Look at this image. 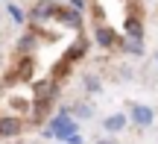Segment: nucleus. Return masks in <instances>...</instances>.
I'll use <instances>...</instances> for the list:
<instances>
[{"mask_svg": "<svg viewBox=\"0 0 158 144\" xmlns=\"http://www.w3.org/2000/svg\"><path fill=\"white\" fill-rule=\"evenodd\" d=\"M111 38H114V35H111V29H97V41H100L102 47H108V44H111Z\"/></svg>", "mask_w": 158, "mask_h": 144, "instance_id": "nucleus-7", "label": "nucleus"}, {"mask_svg": "<svg viewBox=\"0 0 158 144\" xmlns=\"http://www.w3.org/2000/svg\"><path fill=\"white\" fill-rule=\"evenodd\" d=\"M9 15H12V21H15V24H21V21H23V12L18 9V6H12V3H9Z\"/></svg>", "mask_w": 158, "mask_h": 144, "instance_id": "nucleus-8", "label": "nucleus"}, {"mask_svg": "<svg viewBox=\"0 0 158 144\" xmlns=\"http://www.w3.org/2000/svg\"><path fill=\"white\" fill-rule=\"evenodd\" d=\"M97 144H114L111 138H100V141H97Z\"/></svg>", "mask_w": 158, "mask_h": 144, "instance_id": "nucleus-11", "label": "nucleus"}, {"mask_svg": "<svg viewBox=\"0 0 158 144\" xmlns=\"http://www.w3.org/2000/svg\"><path fill=\"white\" fill-rule=\"evenodd\" d=\"M18 129H21V121H18V118H3V121H0V138H9Z\"/></svg>", "mask_w": 158, "mask_h": 144, "instance_id": "nucleus-4", "label": "nucleus"}, {"mask_svg": "<svg viewBox=\"0 0 158 144\" xmlns=\"http://www.w3.org/2000/svg\"><path fill=\"white\" fill-rule=\"evenodd\" d=\"M126 124H129V115H123V112H114V115L102 118V129L106 133H123Z\"/></svg>", "mask_w": 158, "mask_h": 144, "instance_id": "nucleus-3", "label": "nucleus"}, {"mask_svg": "<svg viewBox=\"0 0 158 144\" xmlns=\"http://www.w3.org/2000/svg\"><path fill=\"white\" fill-rule=\"evenodd\" d=\"M70 3H73V6H76V9H82V0H70Z\"/></svg>", "mask_w": 158, "mask_h": 144, "instance_id": "nucleus-12", "label": "nucleus"}, {"mask_svg": "<svg viewBox=\"0 0 158 144\" xmlns=\"http://www.w3.org/2000/svg\"><path fill=\"white\" fill-rule=\"evenodd\" d=\"M47 135H50V138H64L68 144H82V135H79L76 124L70 121L68 109H62V112H59V115L50 121V127H47Z\"/></svg>", "mask_w": 158, "mask_h": 144, "instance_id": "nucleus-1", "label": "nucleus"}, {"mask_svg": "<svg viewBox=\"0 0 158 144\" xmlns=\"http://www.w3.org/2000/svg\"><path fill=\"white\" fill-rule=\"evenodd\" d=\"M129 121H135L138 127H149V124L155 121V112H152V106H132V115H129Z\"/></svg>", "mask_w": 158, "mask_h": 144, "instance_id": "nucleus-2", "label": "nucleus"}, {"mask_svg": "<svg viewBox=\"0 0 158 144\" xmlns=\"http://www.w3.org/2000/svg\"><path fill=\"white\" fill-rule=\"evenodd\" d=\"M129 33H132V35H135V38H138V35H141V29H138V24H135V21H132V24H129Z\"/></svg>", "mask_w": 158, "mask_h": 144, "instance_id": "nucleus-10", "label": "nucleus"}, {"mask_svg": "<svg viewBox=\"0 0 158 144\" xmlns=\"http://www.w3.org/2000/svg\"><path fill=\"white\" fill-rule=\"evenodd\" d=\"M53 12V3H41L38 9H35V15H50Z\"/></svg>", "mask_w": 158, "mask_h": 144, "instance_id": "nucleus-9", "label": "nucleus"}, {"mask_svg": "<svg viewBox=\"0 0 158 144\" xmlns=\"http://www.w3.org/2000/svg\"><path fill=\"white\" fill-rule=\"evenodd\" d=\"M73 112H76V118H82V121H88V118L94 115V109H91L88 103H76V106H73Z\"/></svg>", "mask_w": 158, "mask_h": 144, "instance_id": "nucleus-5", "label": "nucleus"}, {"mask_svg": "<svg viewBox=\"0 0 158 144\" xmlns=\"http://www.w3.org/2000/svg\"><path fill=\"white\" fill-rule=\"evenodd\" d=\"M85 88H88L91 94H97V91H100L102 85H100V80H97L94 74H85Z\"/></svg>", "mask_w": 158, "mask_h": 144, "instance_id": "nucleus-6", "label": "nucleus"}]
</instances>
